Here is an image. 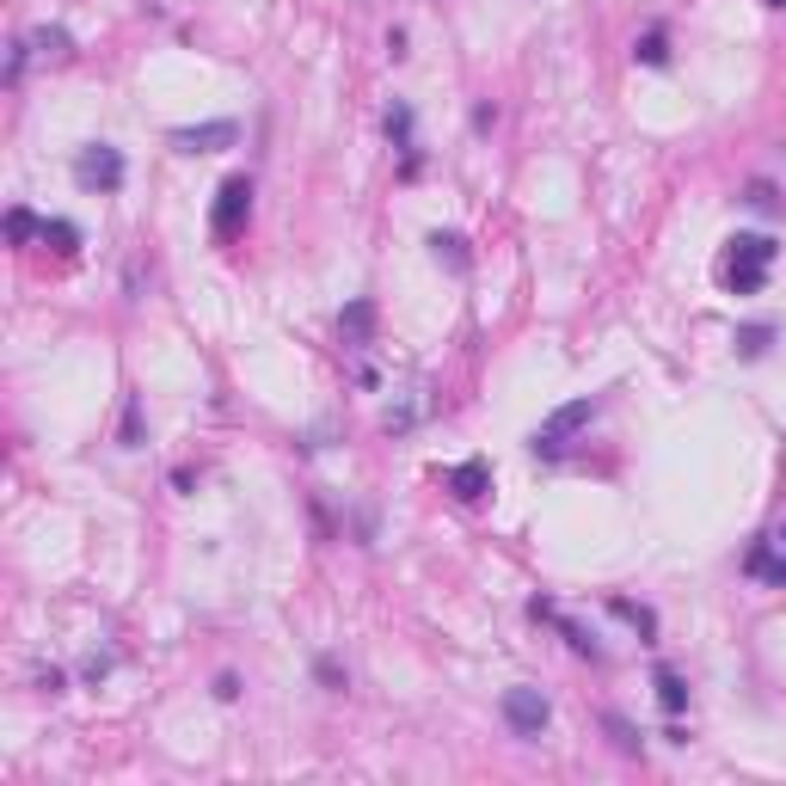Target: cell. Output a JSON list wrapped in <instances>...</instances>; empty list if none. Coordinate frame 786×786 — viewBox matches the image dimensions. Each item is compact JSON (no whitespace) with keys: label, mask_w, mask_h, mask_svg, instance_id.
<instances>
[{"label":"cell","mask_w":786,"mask_h":786,"mask_svg":"<svg viewBox=\"0 0 786 786\" xmlns=\"http://www.w3.org/2000/svg\"><path fill=\"white\" fill-rule=\"evenodd\" d=\"M123 179H130V160H123L111 142H86L81 155H74V185L81 191L111 197V191H123Z\"/></svg>","instance_id":"3"},{"label":"cell","mask_w":786,"mask_h":786,"mask_svg":"<svg viewBox=\"0 0 786 786\" xmlns=\"http://www.w3.org/2000/svg\"><path fill=\"white\" fill-rule=\"evenodd\" d=\"M781 258L769 234H732L725 240V290L732 295H756L769 283V265Z\"/></svg>","instance_id":"1"},{"label":"cell","mask_w":786,"mask_h":786,"mask_svg":"<svg viewBox=\"0 0 786 786\" xmlns=\"http://www.w3.org/2000/svg\"><path fill=\"white\" fill-rule=\"evenodd\" d=\"M492 123H498V105H474V130H479V136H486Z\"/></svg>","instance_id":"27"},{"label":"cell","mask_w":786,"mask_h":786,"mask_svg":"<svg viewBox=\"0 0 786 786\" xmlns=\"http://www.w3.org/2000/svg\"><path fill=\"white\" fill-rule=\"evenodd\" d=\"M609 615H621L627 621L633 633H639V639H658V615H651L646 602H627V597H609Z\"/></svg>","instance_id":"14"},{"label":"cell","mask_w":786,"mask_h":786,"mask_svg":"<svg viewBox=\"0 0 786 786\" xmlns=\"http://www.w3.org/2000/svg\"><path fill=\"white\" fill-rule=\"evenodd\" d=\"M744 578L786 590V541H750V553H744Z\"/></svg>","instance_id":"7"},{"label":"cell","mask_w":786,"mask_h":786,"mask_svg":"<svg viewBox=\"0 0 786 786\" xmlns=\"http://www.w3.org/2000/svg\"><path fill=\"white\" fill-rule=\"evenodd\" d=\"M32 50H44V56H74V37L62 32V25H37V32H32Z\"/></svg>","instance_id":"18"},{"label":"cell","mask_w":786,"mask_h":786,"mask_svg":"<svg viewBox=\"0 0 786 786\" xmlns=\"http://www.w3.org/2000/svg\"><path fill=\"white\" fill-rule=\"evenodd\" d=\"M314 676H320V683L332 688V695H344V683H351V676H344V664H339V658H314Z\"/></svg>","instance_id":"22"},{"label":"cell","mask_w":786,"mask_h":786,"mask_svg":"<svg viewBox=\"0 0 786 786\" xmlns=\"http://www.w3.org/2000/svg\"><path fill=\"white\" fill-rule=\"evenodd\" d=\"M529 615H535V621H553V627H560V633H565V646L578 651V658H590V664H597V658H602V646H597V633L584 627V621L560 615V609H553V602H541V597H535V602H529Z\"/></svg>","instance_id":"8"},{"label":"cell","mask_w":786,"mask_h":786,"mask_svg":"<svg viewBox=\"0 0 786 786\" xmlns=\"http://www.w3.org/2000/svg\"><path fill=\"white\" fill-rule=\"evenodd\" d=\"M744 204H750V209H781V197H774V185H769V179H756V185L744 191Z\"/></svg>","instance_id":"24"},{"label":"cell","mask_w":786,"mask_h":786,"mask_svg":"<svg viewBox=\"0 0 786 786\" xmlns=\"http://www.w3.org/2000/svg\"><path fill=\"white\" fill-rule=\"evenodd\" d=\"M762 7H786V0H762Z\"/></svg>","instance_id":"28"},{"label":"cell","mask_w":786,"mask_h":786,"mask_svg":"<svg viewBox=\"0 0 786 786\" xmlns=\"http://www.w3.org/2000/svg\"><path fill=\"white\" fill-rule=\"evenodd\" d=\"M246 222H253V179L234 172V179H222V191H216L209 234H216V240H240V234H246Z\"/></svg>","instance_id":"4"},{"label":"cell","mask_w":786,"mask_h":786,"mask_svg":"<svg viewBox=\"0 0 786 786\" xmlns=\"http://www.w3.org/2000/svg\"><path fill=\"white\" fill-rule=\"evenodd\" d=\"M443 486H449L455 498H462V504H479V498L492 492V462H486V455H474V462L449 467V474H443Z\"/></svg>","instance_id":"9"},{"label":"cell","mask_w":786,"mask_h":786,"mask_svg":"<svg viewBox=\"0 0 786 786\" xmlns=\"http://www.w3.org/2000/svg\"><path fill=\"white\" fill-rule=\"evenodd\" d=\"M602 412V393H584V400H565L560 412H548V418H541V425H535V437H529V449L535 455H565V443H572V437H578L584 425H590V418H597Z\"/></svg>","instance_id":"2"},{"label":"cell","mask_w":786,"mask_h":786,"mask_svg":"<svg viewBox=\"0 0 786 786\" xmlns=\"http://www.w3.org/2000/svg\"><path fill=\"white\" fill-rule=\"evenodd\" d=\"M498 713H504V725H511V737H523V744H529V737H541L553 725V701L548 695H541V688H504V701H498Z\"/></svg>","instance_id":"5"},{"label":"cell","mask_w":786,"mask_h":786,"mask_svg":"<svg viewBox=\"0 0 786 786\" xmlns=\"http://www.w3.org/2000/svg\"><path fill=\"white\" fill-rule=\"evenodd\" d=\"M769 339H774V326H744V332H737V351L756 363L762 351H769Z\"/></svg>","instance_id":"21"},{"label":"cell","mask_w":786,"mask_h":786,"mask_svg":"<svg viewBox=\"0 0 786 786\" xmlns=\"http://www.w3.org/2000/svg\"><path fill=\"white\" fill-rule=\"evenodd\" d=\"M25 62H32V37H19V44H13V56H7V86H19V81H25Z\"/></svg>","instance_id":"23"},{"label":"cell","mask_w":786,"mask_h":786,"mask_svg":"<svg viewBox=\"0 0 786 786\" xmlns=\"http://www.w3.org/2000/svg\"><path fill=\"white\" fill-rule=\"evenodd\" d=\"M81 676H86V683H93V688H99L105 676H111V658H105V651H93V658H86V664H81Z\"/></svg>","instance_id":"25"},{"label":"cell","mask_w":786,"mask_h":786,"mask_svg":"<svg viewBox=\"0 0 786 786\" xmlns=\"http://www.w3.org/2000/svg\"><path fill=\"white\" fill-rule=\"evenodd\" d=\"M425 246H430V258H437V265H449L455 277L474 271V253H467V240H462V234H443V228H437V234H430Z\"/></svg>","instance_id":"10"},{"label":"cell","mask_w":786,"mask_h":786,"mask_svg":"<svg viewBox=\"0 0 786 786\" xmlns=\"http://www.w3.org/2000/svg\"><path fill=\"white\" fill-rule=\"evenodd\" d=\"M339 332H344V344H369L376 339V302H351L339 314Z\"/></svg>","instance_id":"13"},{"label":"cell","mask_w":786,"mask_h":786,"mask_svg":"<svg viewBox=\"0 0 786 786\" xmlns=\"http://www.w3.org/2000/svg\"><path fill=\"white\" fill-rule=\"evenodd\" d=\"M118 437H123V449H142V400H136V393L123 400V430H118Z\"/></svg>","instance_id":"20"},{"label":"cell","mask_w":786,"mask_h":786,"mask_svg":"<svg viewBox=\"0 0 786 786\" xmlns=\"http://www.w3.org/2000/svg\"><path fill=\"white\" fill-rule=\"evenodd\" d=\"M216 701H240V676H228V670L216 676Z\"/></svg>","instance_id":"26"},{"label":"cell","mask_w":786,"mask_h":786,"mask_svg":"<svg viewBox=\"0 0 786 786\" xmlns=\"http://www.w3.org/2000/svg\"><path fill=\"white\" fill-rule=\"evenodd\" d=\"M172 148H179V155H222V148H234L240 142V123L234 118H216V123H179V130H172Z\"/></svg>","instance_id":"6"},{"label":"cell","mask_w":786,"mask_h":786,"mask_svg":"<svg viewBox=\"0 0 786 786\" xmlns=\"http://www.w3.org/2000/svg\"><path fill=\"white\" fill-rule=\"evenodd\" d=\"M602 725H609V737H615V750H621V756H639V744H646V737L633 732V719H621V713H602Z\"/></svg>","instance_id":"19"},{"label":"cell","mask_w":786,"mask_h":786,"mask_svg":"<svg viewBox=\"0 0 786 786\" xmlns=\"http://www.w3.org/2000/svg\"><path fill=\"white\" fill-rule=\"evenodd\" d=\"M44 246H56L62 258H74V253H81V228L62 222V216H50V222H44Z\"/></svg>","instance_id":"16"},{"label":"cell","mask_w":786,"mask_h":786,"mask_svg":"<svg viewBox=\"0 0 786 786\" xmlns=\"http://www.w3.org/2000/svg\"><path fill=\"white\" fill-rule=\"evenodd\" d=\"M651 688H658V707H664L670 719H683V713H688V683H683V676H676L670 664L651 670Z\"/></svg>","instance_id":"11"},{"label":"cell","mask_w":786,"mask_h":786,"mask_svg":"<svg viewBox=\"0 0 786 786\" xmlns=\"http://www.w3.org/2000/svg\"><path fill=\"white\" fill-rule=\"evenodd\" d=\"M381 130H388V142L400 148V155H406V148H418V118H412V105H406V99H393V105H388Z\"/></svg>","instance_id":"12"},{"label":"cell","mask_w":786,"mask_h":786,"mask_svg":"<svg viewBox=\"0 0 786 786\" xmlns=\"http://www.w3.org/2000/svg\"><path fill=\"white\" fill-rule=\"evenodd\" d=\"M32 234H44V222H37L25 204H13L7 209V240H13V246H32Z\"/></svg>","instance_id":"17"},{"label":"cell","mask_w":786,"mask_h":786,"mask_svg":"<svg viewBox=\"0 0 786 786\" xmlns=\"http://www.w3.org/2000/svg\"><path fill=\"white\" fill-rule=\"evenodd\" d=\"M633 62H646V69H664V62H670V32H664V25H651L646 37H633Z\"/></svg>","instance_id":"15"}]
</instances>
